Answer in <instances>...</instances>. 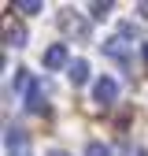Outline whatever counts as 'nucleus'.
<instances>
[{"instance_id":"obj_1","label":"nucleus","mask_w":148,"mask_h":156,"mask_svg":"<svg viewBox=\"0 0 148 156\" xmlns=\"http://www.w3.org/2000/svg\"><path fill=\"white\" fill-rule=\"evenodd\" d=\"M115 97H119L115 78H96V86H92V101H96V104H115Z\"/></svg>"},{"instance_id":"obj_2","label":"nucleus","mask_w":148,"mask_h":156,"mask_svg":"<svg viewBox=\"0 0 148 156\" xmlns=\"http://www.w3.org/2000/svg\"><path fill=\"white\" fill-rule=\"evenodd\" d=\"M45 67H48V71L67 67V45H52V48L45 52Z\"/></svg>"},{"instance_id":"obj_3","label":"nucleus","mask_w":148,"mask_h":156,"mask_svg":"<svg viewBox=\"0 0 148 156\" xmlns=\"http://www.w3.org/2000/svg\"><path fill=\"white\" fill-rule=\"evenodd\" d=\"M59 26H63L67 34H78V37H89V26L82 23V19H78V15H74V19H70V11H67V15L59 19Z\"/></svg>"},{"instance_id":"obj_4","label":"nucleus","mask_w":148,"mask_h":156,"mask_svg":"<svg viewBox=\"0 0 148 156\" xmlns=\"http://www.w3.org/2000/svg\"><path fill=\"white\" fill-rule=\"evenodd\" d=\"M26 108L30 112H45V89H41V82H33V89L26 93Z\"/></svg>"},{"instance_id":"obj_5","label":"nucleus","mask_w":148,"mask_h":156,"mask_svg":"<svg viewBox=\"0 0 148 156\" xmlns=\"http://www.w3.org/2000/svg\"><path fill=\"white\" fill-rule=\"evenodd\" d=\"M70 82H74V86H85V82H89V63H85V60H74V63H70Z\"/></svg>"},{"instance_id":"obj_6","label":"nucleus","mask_w":148,"mask_h":156,"mask_svg":"<svg viewBox=\"0 0 148 156\" xmlns=\"http://www.w3.org/2000/svg\"><path fill=\"white\" fill-rule=\"evenodd\" d=\"M4 41L15 45V48H22V45H26V30H22V26H8V30H4Z\"/></svg>"},{"instance_id":"obj_7","label":"nucleus","mask_w":148,"mask_h":156,"mask_svg":"<svg viewBox=\"0 0 148 156\" xmlns=\"http://www.w3.org/2000/svg\"><path fill=\"white\" fill-rule=\"evenodd\" d=\"M122 45H126V41H119V37H111V41H104V52H107V56H115L119 63H126V48H122Z\"/></svg>"},{"instance_id":"obj_8","label":"nucleus","mask_w":148,"mask_h":156,"mask_svg":"<svg viewBox=\"0 0 148 156\" xmlns=\"http://www.w3.org/2000/svg\"><path fill=\"white\" fill-rule=\"evenodd\" d=\"M4 141H8L11 152H15V149H26V134L18 130V126H8V138H4Z\"/></svg>"},{"instance_id":"obj_9","label":"nucleus","mask_w":148,"mask_h":156,"mask_svg":"<svg viewBox=\"0 0 148 156\" xmlns=\"http://www.w3.org/2000/svg\"><path fill=\"white\" fill-rule=\"evenodd\" d=\"M41 8L45 4H37V0H18V4H15V11H22V15H37Z\"/></svg>"},{"instance_id":"obj_10","label":"nucleus","mask_w":148,"mask_h":156,"mask_svg":"<svg viewBox=\"0 0 148 156\" xmlns=\"http://www.w3.org/2000/svg\"><path fill=\"white\" fill-rule=\"evenodd\" d=\"M89 11H92V19H104V15L111 11V0H92V4H89Z\"/></svg>"},{"instance_id":"obj_11","label":"nucleus","mask_w":148,"mask_h":156,"mask_svg":"<svg viewBox=\"0 0 148 156\" xmlns=\"http://www.w3.org/2000/svg\"><path fill=\"white\" fill-rule=\"evenodd\" d=\"M85 156H111V149H107L104 141H89V145H85Z\"/></svg>"},{"instance_id":"obj_12","label":"nucleus","mask_w":148,"mask_h":156,"mask_svg":"<svg viewBox=\"0 0 148 156\" xmlns=\"http://www.w3.org/2000/svg\"><path fill=\"white\" fill-rule=\"evenodd\" d=\"M137 11H141V15L148 19V0H144V4H137Z\"/></svg>"},{"instance_id":"obj_13","label":"nucleus","mask_w":148,"mask_h":156,"mask_svg":"<svg viewBox=\"0 0 148 156\" xmlns=\"http://www.w3.org/2000/svg\"><path fill=\"white\" fill-rule=\"evenodd\" d=\"M48 156H70V152H63V149H52V152H48Z\"/></svg>"},{"instance_id":"obj_14","label":"nucleus","mask_w":148,"mask_h":156,"mask_svg":"<svg viewBox=\"0 0 148 156\" xmlns=\"http://www.w3.org/2000/svg\"><path fill=\"white\" fill-rule=\"evenodd\" d=\"M11 156H30V149H15V152H11Z\"/></svg>"},{"instance_id":"obj_15","label":"nucleus","mask_w":148,"mask_h":156,"mask_svg":"<svg viewBox=\"0 0 148 156\" xmlns=\"http://www.w3.org/2000/svg\"><path fill=\"white\" fill-rule=\"evenodd\" d=\"M141 56H144V63H148V45H141Z\"/></svg>"}]
</instances>
